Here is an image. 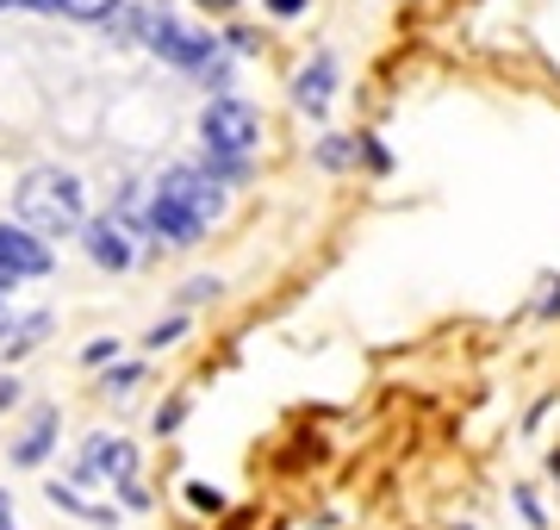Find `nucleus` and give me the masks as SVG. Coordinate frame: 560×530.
I'll return each mask as SVG.
<instances>
[{"label": "nucleus", "mask_w": 560, "mask_h": 530, "mask_svg": "<svg viewBox=\"0 0 560 530\" xmlns=\"http://www.w3.org/2000/svg\"><path fill=\"white\" fill-rule=\"evenodd\" d=\"M219 212H224V194L206 169H168L156 182V194H150V224L168 244H194Z\"/></svg>", "instance_id": "nucleus-1"}, {"label": "nucleus", "mask_w": 560, "mask_h": 530, "mask_svg": "<svg viewBox=\"0 0 560 530\" xmlns=\"http://www.w3.org/2000/svg\"><path fill=\"white\" fill-rule=\"evenodd\" d=\"M20 219L44 238H62L81 224V182L62 169H32L20 182Z\"/></svg>", "instance_id": "nucleus-2"}, {"label": "nucleus", "mask_w": 560, "mask_h": 530, "mask_svg": "<svg viewBox=\"0 0 560 530\" xmlns=\"http://www.w3.org/2000/svg\"><path fill=\"white\" fill-rule=\"evenodd\" d=\"M200 138L206 150L219 157V163H237V157H249L261 138V119H256V106H243V101H212L200 113Z\"/></svg>", "instance_id": "nucleus-3"}, {"label": "nucleus", "mask_w": 560, "mask_h": 530, "mask_svg": "<svg viewBox=\"0 0 560 530\" xmlns=\"http://www.w3.org/2000/svg\"><path fill=\"white\" fill-rule=\"evenodd\" d=\"M44 268H50V250L32 231L0 224V281H25V275H44Z\"/></svg>", "instance_id": "nucleus-4"}, {"label": "nucleus", "mask_w": 560, "mask_h": 530, "mask_svg": "<svg viewBox=\"0 0 560 530\" xmlns=\"http://www.w3.org/2000/svg\"><path fill=\"white\" fill-rule=\"evenodd\" d=\"M150 50L168 62H180V69H200L206 57H212V38H200V32H187V25H175L168 13H162L156 25H150Z\"/></svg>", "instance_id": "nucleus-5"}, {"label": "nucleus", "mask_w": 560, "mask_h": 530, "mask_svg": "<svg viewBox=\"0 0 560 530\" xmlns=\"http://www.w3.org/2000/svg\"><path fill=\"white\" fill-rule=\"evenodd\" d=\"M88 256H94L101 268H125V263H131L125 224L119 219H94V224H88Z\"/></svg>", "instance_id": "nucleus-6"}, {"label": "nucleus", "mask_w": 560, "mask_h": 530, "mask_svg": "<svg viewBox=\"0 0 560 530\" xmlns=\"http://www.w3.org/2000/svg\"><path fill=\"white\" fill-rule=\"evenodd\" d=\"M50 443H57V412L44 406L38 418H32V430L20 437V449H13V462H20V469H38L44 456H50Z\"/></svg>", "instance_id": "nucleus-7"}, {"label": "nucleus", "mask_w": 560, "mask_h": 530, "mask_svg": "<svg viewBox=\"0 0 560 530\" xmlns=\"http://www.w3.org/2000/svg\"><path fill=\"white\" fill-rule=\"evenodd\" d=\"M330 82H337V62L318 57L312 69H300V82H293V101L312 106V113H324V101H330Z\"/></svg>", "instance_id": "nucleus-8"}, {"label": "nucleus", "mask_w": 560, "mask_h": 530, "mask_svg": "<svg viewBox=\"0 0 560 530\" xmlns=\"http://www.w3.org/2000/svg\"><path fill=\"white\" fill-rule=\"evenodd\" d=\"M57 7L69 13V20H106V13H113L119 0H57Z\"/></svg>", "instance_id": "nucleus-9"}, {"label": "nucleus", "mask_w": 560, "mask_h": 530, "mask_svg": "<svg viewBox=\"0 0 560 530\" xmlns=\"http://www.w3.org/2000/svg\"><path fill=\"white\" fill-rule=\"evenodd\" d=\"M517 511H523V525L529 530H548V511H541V499L529 487H517Z\"/></svg>", "instance_id": "nucleus-10"}, {"label": "nucleus", "mask_w": 560, "mask_h": 530, "mask_svg": "<svg viewBox=\"0 0 560 530\" xmlns=\"http://www.w3.org/2000/svg\"><path fill=\"white\" fill-rule=\"evenodd\" d=\"M187 499H194V506H200V511H219V506H224V493L200 487V481H194V487H187Z\"/></svg>", "instance_id": "nucleus-11"}, {"label": "nucleus", "mask_w": 560, "mask_h": 530, "mask_svg": "<svg viewBox=\"0 0 560 530\" xmlns=\"http://www.w3.org/2000/svg\"><path fill=\"white\" fill-rule=\"evenodd\" d=\"M175 337H180V319H168V325H156V331H150V349H162V344H175Z\"/></svg>", "instance_id": "nucleus-12"}, {"label": "nucleus", "mask_w": 560, "mask_h": 530, "mask_svg": "<svg viewBox=\"0 0 560 530\" xmlns=\"http://www.w3.org/2000/svg\"><path fill=\"white\" fill-rule=\"evenodd\" d=\"M268 7H275L280 20H293V13H305V0H268Z\"/></svg>", "instance_id": "nucleus-13"}, {"label": "nucleus", "mask_w": 560, "mask_h": 530, "mask_svg": "<svg viewBox=\"0 0 560 530\" xmlns=\"http://www.w3.org/2000/svg\"><path fill=\"white\" fill-rule=\"evenodd\" d=\"M20 400V381H0V406H13Z\"/></svg>", "instance_id": "nucleus-14"}, {"label": "nucleus", "mask_w": 560, "mask_h": 530, "mask_svg": "<svg viewBox=\"0 0 560 530\" xmlns=\"http://www.w3.org/2000/svg\"><path fill=\"white\" fill-rule=\"evenodd\" d=\"M200 7H212V13H224V7H237V0H200Z\"/></svg>", "instance_id": "nucleus-15"}, {"label": "nucleus", "mask_w": 560, "mask_h": 530, "mask_svg": "<svg viewBox=\"0 0 560 530\" xmlns=\"http://www.w3.org/2000/svg\"><path fill=\"white\" fill-rule=\"evenodd\" d=\"M548 474H555V481H560V449H555V456H548Z\"/></svg>", "instance_id": "nucleus-16"}, {"label": "nucleus", "mask_w": 560, "mask_h": 530, "mask_svg": "<svg viewBox=\"0 0 560 530\" xmlns=\"http://www.w3.org/2000/svg\"><path fill=\"white\" fill-rule=\"evenodd\" d=\"M0 530H13V525H7V493H0Z\"/></svg>", "instance_id": "nucleus-17"}, {"label": "nucleus", "mask_w": 560, "mask_h": 530, "mask_svg": "<svg viewBox=\"0 0 560 530\" xmlns=\"http://www.w3.org/2000/svg\"><path fill=\"white\" fill-rule=\"evenodd\" d=\"M541 312H560V293H548V307H541Z\"/></svg>", "instance_id": "nucleus-18"}, {"label": "nucleus", "mask_w": 560, "mask_h": 530, "mask_svg": "<svg viewBox=\"0 0 560 530\" xmlns=\"http://www.w3.org/2000/svg\"><path fill=\"white\" fill-rule=\"evenodd\" d=\"M25 7H57V0H25Z\"/></svg>", "instance_id": "nucleus-19"}, {"label": "nucleus", "mask_w": 560, "mask_h": 530, "mask_svg": "<svg viewBox=\"0 0 560 530\" xmlns=\"http://www.w3.org/2000/svg\"><path fill=\"white\" fill-rule=\"evenodd\" d=\"M455 530H474V525H455Z\"/></svg>", "instance_id": "nucleus-20"}, {"label": "nucleus", "mask_w": 560, "mask_h": 530, "mask_svg": "<svg viewBox=\"0 0 560 530\" xmlns=\"http://www.w3.org/2000/svg\"><path fill=\"white\" fill-rule=\"evenodd\" d=\"M0 7H7V0H0Z\"/></svg>", "instance_id": "nucleus-21"}, {"label": "nucleus", "mask_w": 560, "mask_h": 530, "mask_svg": "<svg viewBox=\"0 0 560 530\" xmlns=\"http://www.w3.org/2000/svg\"><path fill=\"white\" fill-rule=\"evenodd\" d=\"M0 287H7V281H0Z\"/></svg>", "instance_id": "nucleus-22"}]
</instances>
